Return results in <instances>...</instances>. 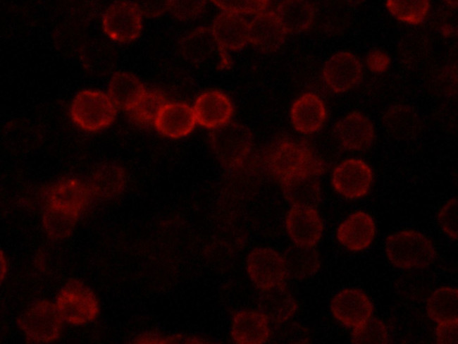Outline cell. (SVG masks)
<instances>
[{
    "label": "cell",
    "instance_id": "2e32d148",
    "mask_svg": "<svg viewBox=\"0 0 458 344\" xmlns=\"http://www.w3.org/2000/svg\"><path fill=\"white\" fill-rule=\"evenodd\" d=\"M196 123L191 106L182 102H168L159 111L153 124L161 135L178 139L188 135Z\"/></svg>",
    "mask_w": 458,
    "mask_h": 344
},
{
    "label": "cell",
    "instance_id": "f1b7e54d",
    "mask_svg": "<svg viewBox=\"0 0 458 344\" xmlns=\"http://www.w3.org/2000/svg\"><path fill=\"white\" fill-rule=\"evenodd\" d=\"M80 215L44 204L42 224L48 236L54 240L67 238L72 233Z\"/></svg>",
    "mask_w": 458,
    "mask_h": 344
},
{
    "label": "cell",
    "instance_id": "cb8c5ba5",
    "mask_svg": "<svg viewBox=\"0 0 458 344\" xmlns=\"http://www.w3.org/2000/svg\"><path fill=\"white\" fill-rule=\"evenodd\" d=\"M275 12L286 34H297L307 30L315 15L313 5L302 0L284 1Z\"/></svg>",
    "mask_w": 458,
    "mask_h": 344
},
{
    "label": "cell",
    "instance_id": "7a4b0ae2",
    "mask_svg": "<svg viewBox=\"0 0 458 344\" xmlns=\"http://www.w3.org/2000/svg\"><path fill=\"white\" fill-rule=\"evenodd\" d=\"M389 262L402 269H423L435 259L436 252L432 241L415 230H403L389 235L385 244Z\"/></svg>",
    "mask_w": 458,
    "mask_h": 344
},
{
    "label": "cell",
    "instance_id": "e0dca14e",
    "mask_svg": "<svg viewBox=\"0 0 458 344\" xmlns=\"http://www.w3.org/2000/svg\"><path fill=\"white\" fill-rule=\"evenodd\" d=\"M249 23L240 15L225 12L219 13L211 28L221 54L225 51H239L248 42Z\"/></svg>",
    "mask_w": 458,
    "mask_h": 344
},
{
    "label": "cell",
    "instance_id": "74e56055",
    "mask_svg": "<svg viewBox=\"0 0 458 344\" xmlns=\"http://www.w3.org/2000/svg\"><path fill=\"white\" fill-rule=\"evenodd\" d=\"M390 64V59L388 55L380 50H371L367 55L366 65L373 73H383L389 68Z\"/></svg>",
    "mask_w": 458,
    "mask_h": 344
},
{
    "label": "cell",
    "instance_id": "ac0fdd59",
    "mask_svg": "<svg viewBox=\"0 0 458 344\" xmlns=\"http://www.w3.org/2000/svg\"><path fill=\"white\" fill-rule=\"evenodd\" d=\"M376 233L373 218L364 211H357L340 224L337 230V238L348 250L358 252L371 245Z\"/></svg>",
    "mask_w": 458,
    "mask_h": 344
},
{
    "label": "cell",
    "instance_id": "d6a6232c",
    "mask_svg": "<svg viewBox=\"0 0 458 344\" xmlns=\"http://www.w3.org/2000/svg\"><path fill=\"white\" fill-rule=\"evenodd\" d=\"M389 342V335L385 324L378 319L371 318L362 326L352 329L351 343L356 344Z\"/></svg>",
    "mask_w": 458,
    "mask_h": 344
},
{
    "label": "cell",
    "instance_id": "ba28073f",
    "mask_svg": "<svg viewBox=\"0 0 458 344\" xmlns=\"http://www.w3.org/2000/svg\"><path fill=\"white\" fill-rule=\"evenodd\" d=\"M247 271L261 290L283 284L288 272L285 257L269 247H256L247 256Z\"/></svg>",
    "mask_w": 458,
    "mask_h": 344
},
{
    "label": "cell",
    "instance_id": "ab89813d",
    "mask_svg": "<svg viewBox=\"0 0 458 344\" xmlns=\"http://www.w3.org/2000/svg\"><path fill=\"white\" fill-rule=\"evenodd\" d=\"M1 280L2 281L6 275L7 268L5 258L2 256L1 252Z\"/></svg>",
    "mask_w": 458,
    "mask_h": 344
},
{
    "label": "cell",
    "instance_id": "e575fe53",
    "mask_svg": "<svg viewBox=\"0 0 458 344\" xmlns=\"http://www.w3.org/2000/svg\"><path fill=\"white\" fill-rule=\"evenodd\" d=\"M457 213V199L452 197L441 207L437 215L440 228L453 240L458 238Z\"/></svg>",
    "mask_w": 458,
    "mask_h": 344
},
{
    "label": "cell",
    "instance_id": "5bb4252c",
    "mask_svg": "<svg viewBox=\"0 0 458 344\" xmlns=\"http://www.w3.org/2000/svg\"><path fill=\"white\" fill-rule=\"evenodd\" d=\"M197 123L208 129H216L230 122L233 106L229 97L218 90L199 95L193 106Z\"/></svg>",
    "mask_w": 458,
    "mask_h": 344
},
{
    "label": "cell",
    "instance_id": "7c38bea8",
    "mask_svg": "<svg viewBox=\"0 0 458 344\" xmlns=\"http://www.w3.org/2000/svg\"><path fill=\"white\" fill-rule=\"evenodd\" d=\"M287 234L295 245L314 247L322 237L324 226L313 207L293 205L285 217Z\"/></svg>",
    "mask_w": 458,
    "mask_h": 344
},
{
    "label": "cell",
    "instance_id": "d6986e66",
    "mask_svg": "<svg viewBox=\"0 0 458 344\" xmlns=\"http://www.w3.org/2000/svg\"><path fill=\"white\" fill-rule=\"evenodd\" d=\"M91 195L88 185L77 179H66L51 185L45 192V204L80 214Z\"/></svg>",
    "mask_w": 458,
    "mask_h": 344
},
{
    "label": "cell",
    "instance_id": "9a60e30c",
    "mask_svg": "<svg viewBox=\"0 0 458 344\" xmlns=\"http://www.w3.org/2000/svg\"><path fill=\"white\" fill-rule=\"evenodd\" d=\"M285 35L275 11L259 13L249 23L248 42L261 51L273 52L279 49Z\"/></svg>",
    "mask_w": 458,
    "mask_h": 344
},
{
    "label": "cell",
    "instance_id": "5b68a950",
    "mask_svg": "<svg viewBox=\"0 0 458 344\" xmlns=\"http://www.w3.org/2000/svg\"><path fill=\"white\" fill-rule=\"evenodd\" d=\"M212 150L228 169H235L246 161L253 144L252 134L243 124L228 122L214 129L210 135Z\"/></svg>",
    "mask_w": 458,
    "mask_h": 344
},
{
    "label": "cell",
    "instance_id": "9c48e42d",
    "mask_svg": "<svg viewBox=\"0 0 458 344\" xmlns=\"http://www.w3.org/2000/svg\"><path fill=\"white\" fill-rule=\"evenodd\" d=\"M373 171L363 160L352 158L340 162L333 169L331 182L334 190L347 199L365 196L373 183Z\"/></svg>",
    "mask_w": 458,
    "mask_h": 344
},
{
    "label": "cell",
    "instance_id": "484cf974",
    "mask_svg": "<svg viewBox=\"0 0 458 344\" xmlns=\"http://www.w3.org/2000/svg\"><path fill=\"white\" fill-rule=\"evenodd\" d=\"M283 195L292 206L318 204L321 199V187L315 176H303L280 183Z\"/></svg>",
    "mask_w": 458,
    "mask_h": 344
},
{
    "label": "cell",
    "instance_id": "d590c367",
    "mask_svg": "<svg viewBox=\"0 0 458 344\" xmlns=\"http://www.w3.org/2000/svg\"><path fill=\"white\" fill-rule=\"evenodd\" d=\"M206 1L201 0L170 1L168 10L177 19L182 21L193 20L205 9Z\"/></svg>",
    "mask_w": 458,
    "mask_h": 344
},
{
    "label": "cell",
    "instance_id": "6da1fadb",
    "mask_svg": "<svg viewBox=\"0 0 458 344\" xmlns=\"http://www.w3.org/2000/svg\"><path fill=\"white\" fill-rule=\"evenodd\" d=\"M264 163L279 183L303 176L317 177L326 171L324 163L308 145L290 138L274 141L266 150Z\"/></svg>",
    "mask_w": 458,
    "mask_h": 344
},
{
    "label": "cell",
    "instance_id": "8992f818",
    "mask_svg": "<svg viewBox=\"0 0 458 344\" xmlns=\"http://www.w3.org/2000/svg\"><path fill=\"white\" fill-rule=\"evenodd\" d=\"M55 303L63 321L73 326L93 321L99 312L94 292L77 279L68 281L61 288Z\"/></svg>",
    "mask_w": 458,
    "mask_h": 344
},
{
    "label": "cell",
    "instance_id": "44dd1931",
    "mask_svg": "<svg viewBox=\"0 0 458 344\" xmlns=\"http://www.w3.org/2000/svg\"><path fill=\"white\" fill-rule=\"evenodd\" d=\"M269 319L261 312L241 310L233 317L231 336L236 343L261 344L271 336Z\"/></svg>",
    "mask_w": 458,
    "mask_h": 344
},
{
    "label": "cell",
    "instance_id": "1f68e13d",
    "mask_svg": "<svg viewBox=\"0 0 458 344\" xmlns=\"http://www.w3.org/2000/svg\"><path fill=\"white\" fill-rule=\"evenodd\" d=\"M167 102L161 92L146 90L137 104L128 112L130 118L138 123H154L159 111Z\"/></svg>",
    "mask_w": 458,
    "mask_h": 344
},
{
    "label": "cell",
    "instance_id": "f35d334b",
    "mask_svg": "<svg viewBox=\"0 0 458 344\" xmlns=\"http://www.w3.org/2000/svg\"><path fill=\"white\" fill-rule=\"evenodd\" d=\"M136 4L142 16L154 18L162 15L168 10L170 1H142Z\"/></svg>",
    "mask_w": 458,
    "mask_h": 344
},
{
    "label": "cell",
    "instance_id": "603a6c76",
    "mask_svg": "<svg viewBox=\"0 0 458 344\" xmlns=\"http://www.w3.org/2000/svg\"><path fill=\"white\" fill-rule=\"evenodd\" d=\"M259 307L269 321L277 324L288 321L297 309L294 297L283 284L263 290Z\"/></svg>",
    "mask_w": 458,
    "mask_h": 344
},
{
    "label": "cell",
    "instance_id": "4fadbf2b",
    "mask_svg": "<svg viewBox=\"0 0 458 344\" xmlns=\"http://www.w3.org/2000/svg\"><path fill=\"white\" fill-rule=\"evenodd\" d=\"M333 135L343 148L361 151L371 145L375 132L370 119L364 113L354 111L336 122Z\"/></svg>",
    "mask_w": 458,
    "mask_h": 344
},
{
    "label": "cell",
    "instance_id": "836d02e7",
    "mask_svg": "<svg viewBox=\"0 0 458 344\" xmlns=\"http://www.w3.org/2000/svg\"><path fill=\"white\" fill-rule=\"evenodd\" d=\"M216 6L225 12L235 14H258L266 11L270 1L266 0H213Z\"/></svg>",
    "mask_w": 458,
    "mask_h": 344
},
{
    "label": "cell",
    "instance_id": "7402d4cb",
    "mask_svg": "<svg viewBox=\"0 0 458 344\" xmlns=\"http://www.w3.org/2000/svg\"><path fill=\"white\" fill-rule=\"evenodd\" d=\"M126 175L118 164L107 162L99 166L92 173L88 187L91 195L101 199L118 196L124 189Z\"/></svg>",
    "mask_w": 458,
    "mask_h": 344
},
{
    "label": "cell",
    "instance_id": "4dcf8cb0",
    "mask_svg": "<svg viewBox=\"0 0 458 344\" xmlns=\"http://www.w3.org/2000/svg\"><path fill=\"white\" fill-rule=\"evenodd\" d=\"M385 6L397 20L411 25L422 23L431 7L426 0H388Z\"/></svg>",
    "mask_w": 458,
    "mask_h": 344
},
{
    "label": "cell",
    "instance_id": "d4e9b609",
    "mask_svg": "<svg viewBox=\"0 0 458 344\" xmlns=\"http://www.w3.org/2000/svg\"><path fill=\"white\" fill-rule=\"evenodd\" d=\"M146 89L132 74L117 72L112 76L108 95L117 108L128 111L142 97Z\"/></svg>",
    "mask_w": 458,
    "mask_h": 344
},
{
    "label": "cell",
    "instance_id": "f546056e",
    "mask_svg": "<svg viewBox=\"0 0 458 344\" xmlns=\"http://www.w3.org/2000/svg\"><path fill=\"white\" fill-rule=\"evenodd\" d=\"M314 247H295L285 255L288 275L297 278H304L314 274L320 268V260Z\"/></svg>",
    "mask_w": 458,
    "mask_h": 344
},
{
    "label": "cell",
    "instance_id": "83f0119b",
    "mask_svg": "<svg viewBox=\"0 0 458 344\" xmlns=\"http://www.w3.org/2000/svg\"><path fill=\"white\" fill-rule=\"evenodd\" d=\"M218 47L210 28L200 27L186 35L180 43L182 55L193 63L209 59Z\"/></svg>",
    "mask_w": 458,
    "mask_h": 344
},
{
    "label": "cell",
    "instance_id": "ffe728a7",
    "mask_svg": "<svg viewBox=\"0 0 458 344\" xmlns=\"http://www.w3.org/2000/svg\"><path fill=\"white\" fill-rule=\"evenodd\" d=\"M290 116L292 126L297 132L311 134L322 128L326 118V109L318 95L307 92L293 102Z\"/></svg>",
    "mask_w": 458,
    "mask_h": 344
},
{
    "label": "cell",
    "instance_id": "8fae6325",
    "mask_svg": "<svg viewBox=\"0 0 458 344\" xmlns=\"http://www.w3.org/2000/svg\"><path fill=\"white\" fill-rule=\"evenodd\" d=\"M323 79L335 93H343L357 87L363 78L359 60L352 53L340 51L333 54L324 64Z\"/></svg>",
    "mask_w": 458,
    "mask_h": 344
},
{
    "label": "cell",
    "instance_id": "277c9868",
    "mask_svg": "<svg viewBox=\"0 0 458 344\" xmlns=\"http://www.w3.org/2000/svg\"><path fill=\"white\" fill-rule=\"evenodd\" d=\"M63 322L56 303L47 300L33 302L17 319L18 326L27 340L35 343H49L58 340Z\"/></svg>",
    "mask_w": 458,
    "mask_h": 344
},
{
    "label": "cell",
    "instance_id": "8d00e7d4",
    "mask_svg": "<svg viewBox=\"0 0 458 344\" xmlns=\"http://www.w3.org/2000/svg\"><path fill=\"white\" fill-rule=\"evenodd\" d=\"M435 343L439 344H457L458 343V321L437 324Z\"/></svg>",
    "mask_w": 458,
    "mask_h": 344
},
{
    "label": "cell",
    "instance_id": "3957f363",
    "mask_svg": "<svg viewBox=\"0 0 458 344\" xmlns=\"http://www.w3.org/2000/svg\"><path fill=\"white\" fill-rule=\"evenodd\" d=\"M117 107L109 96L97 90H82L73 98L70 116L81 129L95 132L109 126L116 116Z\"/></svg>",
    "mask_w": 458,
    "mask_h": 344
},
{
    "label": "cell",
    "instance_id": "30bf717a",
    "mask_svg": "<svg viewBox=\"0 0 458 344\" xmlns=\"http://www.w3.org/2000/svg\"><path fill=\"white\" fill-rule=\"evenodd\" d=\"M330 310L338 321L354 329L371 318L373 305L361 290L349 288L342 289L333 297Z\"/></svg>",
    "mask_w": 458,
    "mask_h": 344
},
{
    "label": "cell",
    "instance_id": "52a82bcc",
    "mask_svg": "<svg viewBox=\"0 0 458 344\" xmlns=\"http://www.w3.org/2000/svg\"><path fill=\"white\" fill-rule=\"evenodd\" d=\"M104 32L112 40L120 43L137 39L142 29V15L136 2L116 1L102 16Z\"/></svg>",
    "mask_w": 458,
    "mask_h": 344
},
{
    "label": "cell",
    "instance_id": "4316f807",
    "mask_svg": "<svg viewBox=\"0 0 458 344\" xmlns=\"http://www.w3.org/2000/svg\"><path fill=\"white\" fill-rule=\"evenodd\" d=\"M429 318L437 324L458 321V290L442 286L428 297L426 305Z\"/></svg>",
    "mask_w": 458,
    "mask_h": 344
}]
</instances>
